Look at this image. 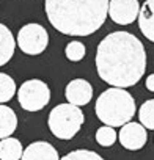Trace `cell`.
<instances>
[{"label": "cell", "mask_w": 154, "mask_h": 160, "mask_svg": "<svg viewBox=\"0 0 154 160\" xmlns=\"http://www.w3.org/2000/svg\"><path fill=\"white\" fill-rule=\"evenodd\" d=\"M22 152L24 148L18 138L8 137L0 141V160H21Z\"/></svg>", "instance_id": "obj_14"}, {"label": "cell", "mask_w": 154, "mask_h": 160, "mask_svg": "<svg viewBox=\"0 0 154 160\" xmlns=\"http://www.w3.org/2000/svg\"><path fill=\"white\" fill-rule=\"evenodd\" d=\"M110 0H46L50 25L68 36H88L98 32L109 16Z\"/></svg>", "instance_id": "obj_2"}, {"label": "cell", "mask_w": 154, "mask_h": 160, "mask_svg": "<svg viewBox=\"0 0 154 160\" xmlns=\"http://www.w3.org/2000/svg\"><path fill=\"white\" fill-rule=\"evenodd\" d=\"M146 88H148V91H151V93H154V74H151V75H148V78H146Z\"/></svg>", "instance_id": "obj_20"}, {"label": "cell", "mask_w": 154, "mask_h": 160, "mask_svg": "<svg viewBox=\"0 0 154 160\" xmlns=\"http://www.w3.org/2000/svg\"><path fill=\"white\" fill-rule=\"evenodd\" d=\"M96 116L109 127H123L135 115V101L124 88H109L96 101Z\"/></svg>", "instance_id": "obj_3"}, {"label": "cell", "mask_w": 154, "mask_h": 160, "mask_svg": "<svg viewBox=\"0 0 154 160\" xmlns=\"http://www.w3.org/2000/svg\"><path fill=\"white\" fill-rule=\"evenodd\" d=\"M96 141L98 144L104 146V148H109L112 146L115 141H116V132L113 127H109V126H102L96 130Z\"/></svg>", "instance_id": "obj_17"}, {"label": "cell", "mask_w": 154, "mask_h": 160, "mask_svg": "<svg viewBox=\"0 0 154 160\" xmlns=\"http://www.w3.org/2000/svg\"><path fill=\"white\" fill-rule=\"evenodd\" d=\"M60 160H104L98 152L90 151V149H75L61 157Z\"/></svg>", "instance_id": "obj_19"}, {"label": "cell", "mask_w": 154, "mask_h": 160, "mask_svg": "<svg viewBox=\"0 0 154 160\" xmlns=\"http://www.w3.org/2000/svg\"><path fill=\"white\" fill-rule=\"evenodd\" d=\"M118 140H120V143L124 149L138 151L146 144L148 133H146V129L140 122L131 121V122H127L121 127V130L118 133Z\"/></svg>", "instance_id": "obj_8"}, {"label": "cell", "mask_w": 154, "mask_h": 160, "mask_svg": "<svg viewBox=\"0 0 154 160\" xmlns=\"http://www.w3.org/2000/svg\"><path fill=\"white\" fill-rule=\"evenodd\" d=\"M138 27L146 39L154 42V0H145L138 13Z\"/></svg>", "instance_id": "obj_11"}, {"label": "cell", "mask_w": 154, "mask_h": 160, "mask_svg": "<svg viewBox=\"0 0 154 160\" xmlns=\"http://www.w3.org/2000/svg\"><path fill=\"white\" fill-rule=\"evenodd\" d=\"M14 49H16V39L11 30L7 25L0 24V66L7 64L13 58Z\"/></svg>", "instance_id": "obj_12"}, {"label": "cell", "mask_w": 154, "mask_h": 160, "mask_svg": "<svg viewBox=\"0 0 154 160\" xmlns=\"http://www.w3.org/2000/svg\"><path fill=\"white\" fill-rule=\"evenodd\" d=\"M14 94H16L14 78H11V75L5 72H0V104L11 101Z\"/></svg>", "instance_id": "obj_15"}, {"label": "cell", "mask_w": 154, "mask_h": 160, "mask_svg": "<svg viewBox=\"0 0 154 160\" xmlns=\"http://www.w3.org/2000/svg\"><path fill=\"white\" fill-rule=\"evenodd\" d=\"M96 71L105 83L129 88L146 71V52L141 41L129 32L109 33L96 49Z\"/></svg>", "instance_id": "obj_1"}, {"label": "cell", "mask_w": 154, "mask_h": 160, "mask_svg": "<svg viewBox=\"0 0 154 160\" xmlns=\"http://www.w3.org/2000/svg\"><path fill=\"white\" fill-rule=\"evenodd\" d=\"M85 53H87V49L80 41H71L64 49V55L69 61H80L85 57Z\"/></svg>", "instance_id": "obj_18"}, {"label": "cell", "mask_w": 154, "mask_h": 160, "mask_svg": "<svg viewBox=\"0 0 154 160\" xmlns=\"http://www.w3.org/2000/svg\"><path fill=\"white\" fill-rule=\"evenodd\" d=\"M18 101L27 112H39L50 101V90L46 82L39 78H30L18 90Z\"/></svg>", "instance_id": "obj_5"}, {"label": "cell", "mask_w": 154, "mask_h": 160, "mask_svg": "<svg viewBox=\"0 0 154 160\" xmlns=\"http://www.w3.org/2000/svg\"><path fill=\"white\" fill-rule=\"evenodd\" d=\"M138 13V0H110L109 2V16L118 25H129L135 22Z\"/></svg>", "instance_id": "obj_7"}, {"label": "cell", "mask_w": 154, "mask_h": 160, "mask_svg": "<svg viewBox=\"0 0 154 160\" xmlns=\"http://www.w3.org/2000/svg\"><path fill=\"white\" fill-rule=\"evenodd\" d=\"M18 129V116L13 108L0 104V140L8 138Z\"/></svg>", "instance_id": "obj_13"}, {"label": "cell", "mask_w": 154, "mask_h": 160, "mask_svg": "<svg viewBox=\"0 0 154 160\" xmlns=\"http://www.w3.org/2000/svg\"><path fill=\"white\" fill-rule=\"evenodd\" d=\"M64 96L68 104H72L75 107L87 105L93 98V87L90 82L84 78H74L66 85Z\"/></svg>", "instance_id": "obj_9"}, {"label": "cell", "mask_w": 154, "mask_h": 160, "mask_svg": "<svg viewBox=\"0 0 154 160\" xmlns=\"http://www.w3.org/2000/svg\"><path fill=\"white\" fill-rule=\"evenodd\" d=\"M85 122L84 112L80 107H75L72 104H60L54 107L49 113V129L54 137L60 140H71L75 133L82 129Z\"/></svg>", "instance_id": "obj_4"}, {"label": "cell", "mask_w": 154, "mask_h": 160, "mask_svg": "<svg viewBox=\"0 0 154 160\" xmlns=\"http://www.w3.org/2000/svg\"><path fill=\"white\" fill-rule=\"evenodd\" d=\"M138 119L145 129L154 130V99H148L141 104L138 110Z\"/></svg>", "instance_id": "obj_16"}, {"label": "cell", "mask_w": 154, "mask_h": 160, "mask_svg": "<svg viewBox=\"0 0 154 160\" xmlns=\"http://www.w3.org/2000/svg\"><path fill=\"white\" fill-rule=\"evenodd\" d=\"M21 160H60V157L57 149L50 143L33 141L24 149Z\"/></svg>", "instance_id": "obj_10"}, {"label": "cell", "mask_w": 154, "mask_h": 160, "mask_svg": "<svg viewBox=\"0 0 154 160\" xmlns=\"http://www.w3.org/2000/svg\"><path fill=\"white\" fill-rule=\"evenodd\" d=\"M16 42L25 55H39L49 44V33L39 24H25L19 30Z\"/></svg>", "instance_id": "obj_6"}]
</instances>
